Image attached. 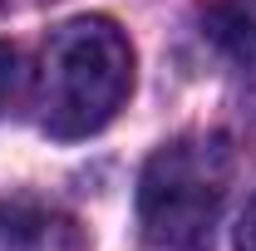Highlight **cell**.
<instances>
[{
    "instance_id": "obj_1",
    "label": "cell",
    "mask_w": 256,
    "mask_h": 251,
    "mask_svg": "<svg viewBox=\"0 0 256 251\" xmlns=\"http://www.w3.org/2000/svg\"><path fill=\"white\" fill-rule=\"evenodd\" d=\"M133 89V44L128 34L104 20L84 15L69 20L44 40L34 69V118L50 138H89L124 108Z\"/></svg>"
},
{
    "instance_id": "obj_2",
    "label": "cell",
    "mask_w": 256,
    "mask_h": 251,
    "mask_svg": "<svg viewBox=\"0 0 256 251\" xmlns=\"http://www.w3.org/2000/svg\"><path fill=\"white\" fill-rule=\"evenodd\" d=\"M232 192V148L222 133H182L138 172V236L148 251H212Z\"/></svg>"
},
{
    "instance_id": "obj_3",
    "label": "cell",
    "mask_w": 256,
    "mask_h": 251,
    "mask_svg": "<svg viewBox=\"0 0 256 251\" xmlns=\"http://www.w3.org/2000/svg\"><path fill=\"white\" fill-rule=\"evenodd\" d=\"M0 251H84V232L54 207H0Z\"/></svg>"
},
{
    "instance_id": "obj_4",
    "label": "cell",
    "mask_w": 256,
    "mask_h": 251,
    "mask_svg": "<svg viewBox=\"0 0 256 251\" xmlns=\"http://www.w3.org/2000/svg\"><path fill=\"white\" fill-rule=\"evenodd\" d=\"M212 25H217L212 34H217L222 44H232L236 60H256V20L252 15H242V10H217Z\"/></svg>"
},
{
    "instance_id": "obj_5",
    "label": "cell",
    "mask_w": 256,
    "mask_h": 251,
    "mask_svg": "<svg viewBox=\"0 0 256 251\" xmlns=\"http://www.w3.org/2000/svg\"><path fill=\"white\" fill-rule=\"evenodd\" d=\"M15 84H20V54L10 44H0V114H5V104L15 94Z\"/></svg>"
},
{
    "instance_id": "obj_6",
    "label": "cell",
    "mask_w": 256,
    "mask_h": 251,
    "mask_svg": "<svg viewBox=\"0 0 256 251\" xmlns=\"http://www.w3.org/2000/svg\"><path fill=\"white\" fill-rule=\"evenodd\" d=\"M236 251H256V197L246 202V212L236 222Z\"/></svg>"
}]
</instances>
